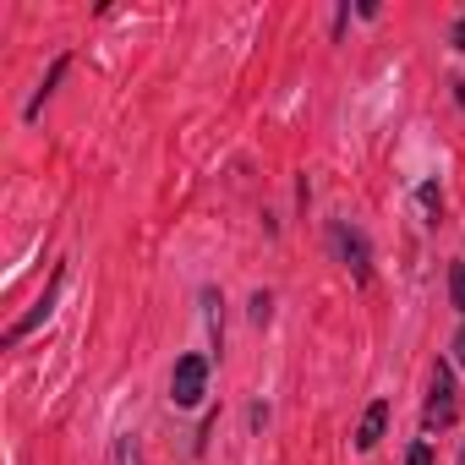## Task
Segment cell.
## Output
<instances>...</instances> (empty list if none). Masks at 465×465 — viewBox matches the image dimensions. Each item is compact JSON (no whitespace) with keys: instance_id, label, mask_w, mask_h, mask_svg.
<instances>
[{"instance_id":"cell-1","label":"cell","mask_w":465,"mask_h":465,"mask_svg":"<svg viewBox=\"0 0 465 465\" xmlns=\"http://www.w3.org/2000/svg\"><path fill=\"white\" fill-rule=\"evenodd\" d=\"M454 411H460V394H454V372L438 361V367H432V394H427V411H421L427 432L449 427V421H454Z\"/></svg>"},{"instance_id":"cell-2","label":"cell","mask_w":465,"mask_h":465,"mask_svg":"<svg viewBox=\"0 0 465 465\" xmlns=\"http://www.w3.org/2000/svg\"><path fill=\"white\" fill-rule=\"evenodd\" d=\"M203 389H208V361L203 356H181L175 372H170V400L175 405H197Z\"/></svg>"},{"instance_id":"cell-3","label":"cell","mask_w":465,"mask_h":465,"mask_svg":"<svg viewBox=\"0 0 465 465\" xmlns=\"http://www.w3.org/2000/svg\"><path fill=\"white\" fill-rule=\"evenodd\" d=\"M61 280H66V269H55V274H50V291H45V296L34 302V312H28L23 323H12V334H6V345H17L23 334H34V329H39V323H45V318L55 312V296H61Z\"/></svg>"},{"instance_id":"cell-4","label":"cell","mask_w":465,"mask_h":465,"mask_svg":"<svg viewBox=\"0 0 465 465\" xmlns=\"http://www.w3.org/2000/svg\"><path fill=\"white\" fill-rule=\"evenodd\" d=\"M334 247H340V258L356 269V280H367V242L356 236V230H345V224H340V230H334Z\"/></svg>"},{"instance_id":"cell-5","label":"cell","mask_w":465,"mask_h":465,"mask_svg":"<svg viewBox=\"0 0 465 465\" xmlns=\"http://www.w3.org/2000/svg\"><path fill=\"white\" fill-rule=\"evenodd\" d=\"M383 421H389V405H383V400H378V405H367V416H361V427H356V449H378Z\"/></svg>"},{"instance_id":"cell-6","label":"cell","mask_w":465,"mask_h":465,"mask_svg":"<svg viewBox=\"0 0 465 465\" xmlns=\"http://www.w3.org/2000/svg\"><path fill=\"white\" fill-rule=\"evenodd\" d=\"M449 296H454V307L465 312V263H454V269H449Z\"/></svg>"},{"instance_id":"cell-7","label":"cell","mask_w":465,"mask_h":465,"mask_svg":"<svg viewBox=\"0 0 465 465\" xmlns=\"http://www.w3.org/2000/svg\"><path fill=\"white\" fill-rule=\"evenodd\" d=\"M405 465H432V449H427V443H416V449H411V460H405Z\"/></svg>"},{"instance_id":"cell-8","label":"cell","mask_w":465,"mask_h":465,"mask_svg":"<svg viewBox=\"0 0 465 465\" xmlns=\"http://www.w3.org/2000/svg\"><path fill=\"white\" fill-rule=\"evenodd\" d=\"M454 356H460V367H465V323H460V334H454Z\"/></svg>"},{"instance_id":"cell-9","label":"cell","mask_w":465,"mask_h":465,"mask_svg":"<svg viewBox=\"0 0 465 465\" xmlns=\"http://www.w3.org/2000/svg\"><path fill=\"white\" fill-rule=\"evenodd\" d=\"M454 45H460V50H465V23H460V28H454Z\"/></svg>"},{"instance_id":"cell-10","label":"cell","mask_w":465,"mask_h":465,"mask_svg":"<svg viewBox=\"0 0 465 465\" xmlns=\"http://www.w3.org/2000/svg\"><path fill=\"white\" fill-rule=\"evenodd\" d=\"M460 465H465V449H460Z\"/></svg>"}]
</instances>
